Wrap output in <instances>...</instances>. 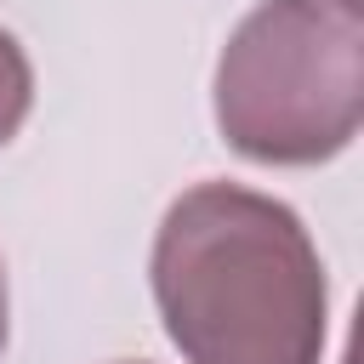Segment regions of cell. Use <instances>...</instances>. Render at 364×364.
<instances>
[{
  "mask_svg": "<svg viewBox=\"0 0 364 364\" xmlns=\"http://www.w3.org/2000/svg\"><path fill=\"white\" fill-rule=\"evenodd\" d=\"M154 301L188 364H318L324 353V262L290 205L239 182H199L165 210Z\"/></svg>",
  "mask_w": 364,
  "mask_h": 364,
  "instance_id": "cell-1",
  "label": "cell"
},
{
  "mask_svg": "<svg viewBox=\"0 0 364 364\" xmlns=\"http://www.w3.org/2000/svg\"><path fill=\"white\" fill-rule=\"evenodd\" d=\"M364 119V23L341 0H262L216 63V125L256 165L336 159Z\"/></svg>",
  "mask_w": 364,
  "mask_h": 364,
  "instance_id": "cell-2",
  "label": "cell"
},
{
  "mask_svg": "<svg viewBox=\"0 0 364 364\" xmlns=\"http://www.w3.org/2000/svg\"><path fill=\"white\" fill-rule=\"evenodd\" d=\"M28 102H34V68L23 57V46L0 28V148L17 136V125L28 119Z\"/></svg>",
  "mask_w": 364,
  "mask_h": 364,
  "instance_id": "cell-3",
  "label": "cell"
},
{
  "mask_svg": "<svg viewBox=\"0 0 364 364\" xmlns=\"http://www.w3.org/2000/svg\"><path fill=\"white\" fill-rule=\"evenodd\" d=\"M0 353H6V267H0Z\"/></svg>",
  "mask_w": 364,
  "mask_h": 364,
  "instance_id": "cell-4",
  "label": "cell"
},
{
  "mask_svg": "<svg viewBox=\"0 0 364 364\" xmlns=\"http://www.w3.org/2000/svg\"><path fill=\"white\" fill-rule=\"evenodd\" d=\"M341 6H358V0H341Z\"/></svg>",
  "mask_w": 364,
  "mask_h": 364,
  "instance_id": "cell-5",
  "label": "cell"
}]
</instances>
